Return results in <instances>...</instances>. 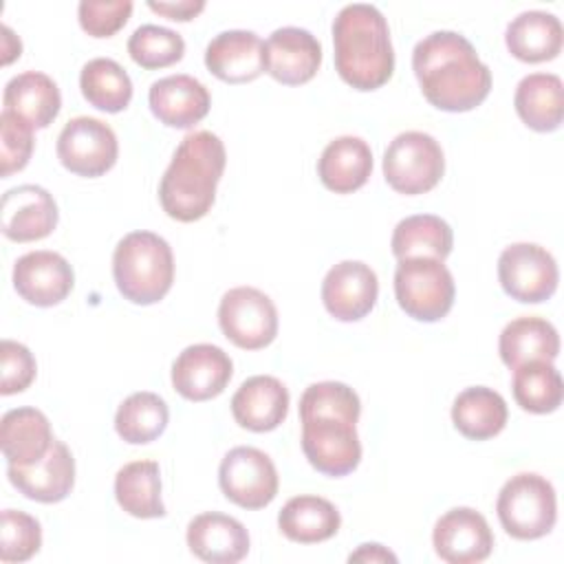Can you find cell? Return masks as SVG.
Segmentation results:
<instances>
[{
	"mask_svg": "<svg viewBox=\"0 0 564 564\" xmlns=\"http://www.w3.org/2000/svg\"><path fill=\"white\" fill-rule=\"evenodd\" d=\"M112 278L128 302L156 304L174 282L172 247L152 231L126 234L112 253Z\"/></svg>",
	"mask_w": 564,
	"mask_h": 564,
	"instance_id": "obj_5",
	"label": "cell"
},
{
	"mask_svg": "<svg viewBox=\"0 0 564 564\" xmlns=\"http://www.w3.org/2000/svg\"><path fill=\"white\" fill-rule=\"evenodd\" d=\"M432 544L447 564H476L491 555L494 533L482 513L471 507H454L436 520Z\"/></svg>",
	"mask_w": 564,
	"mask_h": 564,
	"instance_id": "obj_13",
	"label": "cell"
},
{
	"mask_svg": "<svg viewBox=\"0 0 564 564\" xmlns=\"http://www.w3.org/2000/svg\"><path fill=\"white\" fill-rule=\"evenodd\" d=\"M234 375L229 355L214 344H192L172 364V386L187 401L218 397Z\"/></svg>",
	"mask_w": 564,
	"mask_h": 564,
	"instance_id": "obj_15",
	"label": "cell"
},
{
	"mask_svg": "<svg viewBox=\"0 0 564 564\" xmlns=\"http://www.w3.org/2000/svg\"><path fill=\"white\" fill-rule=\"evenodd\" d=\"M0 370H2V379H0V392L4 397L15 394V392H24L37 372V364L33 352L13 339H2L0 344Z\"/></svg>",
	"mask_w": 564,
	"mask_h": 564,
	"instance_id": "obj_41",
	"label": "cell"
},
{
	"mask_svg": "<svg viewBox=\"0 0 564 564\" xmlns=\"http://www.w3.org/2000/svg\"><path fill=\"white\" fill-rule=\"evenodd\" d=\"M33 126L13 112L0 115V176L7 178L13 172L26 167L33 154Z\"/></svg>",
	"mask_w": 564,
	"mask_h": 564,
	"instance_id": "obj_39",
	"label": "cell"
},
{
	"mask_svg": "<svg viewBox=\"0 0 564 564\" xmlns=\"http://www.w3.org/2000/svg\"><path fill=\"white\" fill-rule=\"evenodd\" d=\"M0 522V560L4 564L26 562L40 551L42 527L33 516L15 509H4Z\"/></svg>",
	"mask_w": 564,
	"mask_h": 564,
	"instance_id": "obj_38",
	"label": "cell"
},
{
	"mask_svg": "<svg viewBox=\"0 0 564 564\" xmlns=\"http://www.w3.org/2000/svg\"><path fill=\"white\" fill-rule=\"evenodd\" d=\"M454 295V278L441 260H399L394 271V297L410 317L419 322H438L449 313Z\"/></svg>",
	"mask_w": 564,
	"mask_h": 564,
	"instance_id": "obj_8",
	"label": "cell"
},
{
	"mask_svg": "<svg viewBox=\"0 0 564 564\" xmlns=\"http://www.w3.org/2000/svg\"><path fill=\"white\" fill-rule=\"evenodd\" d=\"M128 53L141 68H165L183 57L185 42L181 33L167 26L141 24L128 40Z\"/></svg>",
	"mask_w": 564,
	"mask_h": 564,
	"instance_id": "obj_37",
	"label": "cell"
},
{
	"mask_svg": "<svg viewBox=\"0 0 564 564\" xmlns=\"http://www.w3.org/2000/svg\"><path fill=\"white\" fill-rule=\"evenodd\" d=\"M75 273L68 260L55 251H29L13 264V289L33 306H55L68 297Z\"/></svg>",
	"mask_w": 564,
	"mask_h": 564,
	"instance_id": "obj_16",
	"label": "cell"
},
{
	"mask_svg": "<svg viewBox=\"0 0 564 564\" xmlns=\"http://www.w3.org/2000/svg\"><path fill=\"white\" fill-rule=\"evenodd\" d=\"M278 527L291 542L317 544L339 531L341 516L330 500L304 494L286 500L278 513Z\"/></svg>",
	"mask_w": 564,
	"mask_h": 564,
	"instance_id": "obj_30",
	"label": "cell"
},
{
	"mask_svg": "<svg viewBox=\"0 0 564 564\" xmlns=\"http://www.w3.org/2000/svg\"><path fill=\"white\" fill-rule=\"evenodd\" d=\"M445 156L441 143L421 130L397 134L383 152V176L388 185L405 196L425 194L441 181Z\"/></svg>",
	"mask_w": 564,
	"mask_h": 564,
	"instance_id": "obj_7",
	"label": "cell"
},
{
	"mask_svg": "<svg viewBox=\"0 0 564 564\" xmlns=\"http://www.w3.org/2000/svg\"><path fill=\"white\" fill-rule=\"evenodd\" d=\"M11 485L29 500L53 505L64 500L75 485V458L64 441H53L46 456L33 465H9Z\"/></svg>",
	"mask_w": 564,
	"mask_h": 564,
	"instance_id": "obj_20",
	"label": "cell"
},
{
	"mask_svg": "<svg viewBox=\"0 0 564 564\" xmlns=\"http://www.w3.org/2000/svg\"><path fill=\"white\" fill-rule=\"evenodd\" d=\"M115 498L119 507L141 520L163 518L165 505L161 500V471L154 460H132L115 476Z\"/></svg>",
	"mask_w": 564,
	"mask_h": 564,
	"instance_id": "obj_33",
	"label": "cell"
},
{
	"mask_svg": "<svg viewBox=\"0 0 564 564\" xmlns=\"http://www.w3.org/2000/svg\"><path fill=\"white\" fill-rule=\"evenodd\" d=\"M348 562H397V555L381 544H361L355 553L348 555Z\"/></svg>",
	"mask_w": 564,
	"mask_h": 564,
	"instance_id": "obj_43",
	"label": "cell"
},
{
	"mask_svg": "<svg viewBox=\"0 0 564 564\" xmlns=\"http://www.w3.org/2000/svg\"><path fill=\"white\" fill-rule=\"evenodd\" d=\"M148 7L154 13H161V15L170 18V20L187 22V20H192L194 15H198L205 9V2L203 0H181V2H154V0H150Z\"/></svg>",
	"mask_w": 564,
	"mask_h": 564,
	"instance_id": "obj_42",
	"label": "cell"
},
{
	"mask_svg": "<svg viewBox=\"0 0 564 564\" xmlns=\"http://www.w3.org/2000/svg\"><path fill=\"white\" fill-rule=\"evenodd\" d=\"M84 99L104 112H121L132 99V82L126 68L110 57H95L79 73Z\"/></svg>",
	"mask_w": 564,
	"mask_h": 564,
	"instance_id": "obj_34",
	"label": "cell"
},
{
	"mask_svg": "<svg viewBox=\"0 0 564 564\" xmlns=\"http://www.w3.org/2000/svg\"><path fill=\"white\" fill-rule=\"evenodd\" d=\"M498 280L502 291L522 304H540L549 300L560 280L557 262L544 247L535 242H513L498 258Z\"/></svg>",
	"mask_w": 564,
	"mask_h": 564,
	"instance_id": "obj_10",
	"label": "cell"
},
{
	"mask_svg": "<svg viewBox=\"0 0 564 564\" xmlns=\"http://www.w3.org/2000/svg\"><path fill=\"white\" fill-rule=\"evenodd\" d=\"M513 399L533 414L555 412L564 397L560 370L551 361H529L513 368Z\"/></svg>",
	"mask_w": 564,
	"mask_h": 564,
	"instance_id": "obj_36",
	"label": "cell"
},
{
	"mask_svg": "<svg viewBox=\"0 0 564 564\" xmlns=\"http://www.w3.org/2000/svg\"><path fill=\"white\" fill-rule=\"evenodd\" d=\"M170 421L167 403L148 390L134 392L117 408L115 430L130 445H145L156 441Z\"/></svg>",
	"mask_w": 564,
	"mask_h": 564,
	"instance_id": "obj_35",
	"label": "cell"
},
{
	"mask_svg": "<svg viewBox=\"0 0 564 564\" xmlns=\"http://www.w3.org/2000/svg\"><path fill=\"white\" fill-rule=\"evenodd\" d=\"M225 163L227 152L218 134L209 130L185 134L161 176L159 200L163 212L181 223L203 218L216 200Z\"/></svg>",
	"mask_w": 564,
	"mask_h": 564,
	"instance_id": "obj_3",
	"label": "cell"
},
{
	"mask_svg": "<svg viewBox=\"0 0 564 564\" xmlns=\"http://www.w3.org/2000/svg\"><path fill=\"white\" fill-rule=\"evenodd\" d=\"M379 295L377 273L359 260H341L328 269L322 282V302L339 322H359L366 317Z\"/></svg>",
	"mask_w": 564,
	"mask_h": 564,
	"instance_id": "obj_14",
	"label": "cell"
},
{
	"mask_svg": "<svg viewBox=\"0 0 564 564\" xmlns=\"http://www.w3.org/2000/svg\"><path fill=\"white\" fill-rule=\"evenodd\" d=\"M2 106V110L13 112L33 128H48L59 115L62 95L46 73L24 70L7 82Z\"/></svg>",
	"mask_w": 564,
	"mask_h": 564,
	"instance_id": "obj_26",
	"label": "cell"
},
{
	"mask_svg": "<svg viewBox=\"0 0 564 564\" xmlns=\"http://www.w3.org/2000/svg\"><path fill=\"white\" fill-rule=\"evenodd\" d=\"M51 423L35 408H13L0 421V445L9 465H33L46 456L53 445Z\"/></svg>",
	"mask_w": 564,
	"mask_h": 564,
	"instance_id": "obj_25",
	"label": "cell"
},
{
	"mask_svg": "<svg viewBox=\"0 0 564 564\" xmlns=\"http://www.w3.org/2000/svg\"><path fill=\"white\" fill-rule=\"evenodd\" d=\"M562 22L557 15L540 9L518 13L505 31L507 48L520 62L538 64L557 57L562 51Z\"/></svg>",
	"mask_w": 564,
	"mask_h": 564,
	"instance_id": "obj_27",
	"label": "cell"
},
{
	"mask_svg": "<svg viewBox=\"0 0 564 564\" xmlns=\"http://www.w3.org/2000/svg\"><path fill=\"white\" fill-rule=\"evenodd\" d=\"M502 529L516 540L544 538L557 520V498L553 485L533 471L511 476L496 500Z\"/></svg>",
	"mask_w": 564,
	"mask_h": 564,
	"instance_id": "obj_6",
	"label": "cell"
},
{
	"mask_svg": "<svg viewBox=\"0 0 564 564\" xmlns=\"http://www.w3.org/2000/svg\"><path fill=\"white\" fill-rule=\"evenodd\" d=\"M205 66L227 84L253 82L267 70L264 42L253 31H220L205 48Z\"/></svg>",
	"mask_w": 564,
	"mask_h": 564,
	"instance_id": "obj_19",
	"label": "cell"
},
{
	"mask_svg": "<svg viewBox=\"0 0 564 564\" xmlns=\"http://www.w3.org/2000/svg\"><path fill=\"white\" fill-rule=\"evenodd\" d=\"M498 352L505 366L518 368L529 361H551L560 352V335L551 322L535 315L511 319L498 339Z\"/></svg>",
	"mask_w": 564,
	"mask_h": 564,
	"instance_id": "obj_28",
	"label": "cell"
},
{
	"mask_svg": "<svg viewBox=\"0 0 564 564\" xmlns=\"http://www.w3.org/2000/svg\"><path fill=\"white\" fill-rule=\"evenodd\" d=\"M57 205L40 185H18L2 194L0 229L13 242L46 238L57 227Z\"/></svg>",
	"mask_w": 564,
	"mask_h": 564,
	"instance_id": "obj_17",
	"label": "cell"
},
{
	"mask_svg": "<svg viewBox=\"0 0 564 564\" xmlns=\"http://www.w3.org/2000/svg\"><path fill=\"white\" fill-rule=\"evenodd\" d=\"M185 540L189 551L209 564H236L249 553L245 524L218 511H205L192 518Z\"/></svg>",
	"mask_w": 564,
	"mask_h": 564,
	"instance_id": "obj_21",
	"label": "cell"
},
{
	"mask_svg": "<svg viewBox=\"0 0 564 564\" xmlns=\"http://www.w3.org/2000/svg\"><path fill=\"white\" fill-rule=\"evenodd\" d=\"M335 68L357 90L383 86L394 70V48L383 13L375 4L352 2L333 20Z\"/></svg>",
	"mask_w": 564,
	"mask_h": 564,
	"instance_id": "obj_4",
	"label": "cell"
},
{
	"mask_svg": "<svg viewBox=\"0 0 564 564\" xmlns=\"http://www.w3.org/2000/svg\"><path fill=\"white\" fill-rule=\"evenodd\" d=\"M152 115L170 128H192L207 117L212 97L203 82L192 75H167L150 86Z\"/></svg>",
	"mask_w": 564,
	"mask_h": 564,
	"instance_id": "obj_22",
	"label": "cell"
},
{
	"mask_svg": "<svg viewBox=\"0 0 564 564\" xmlns=\"http://www.w3.org/2000/svg\"><path fill=\"white\" fill-rule=\"evenodd\" d=\"M267 73L286 86H300L315 77L322 64L319 40L300 26L275 29L264 42Z\"/></svg>",
	"mask_w": 564,
	"mask_h": 564,
	"instance_id": "obj_18",
	"label": "cell"
},
{
	"mask_svg": "<svg viewBox=\"0 0 564 564\" xmlns=\"http://www.w3.org/2000/svg\"><path fill=\"white\" fill-rule=\"evenodd\" d=\"M117 154L115 130L95 117L70 119L57 137V159L77 176L97 178L106 174L117 163Z\"/></svg>",
	"mask_w": 564,
	"mask_h": 564,
	"instance_id": "obj_12",
	"label": "cell"
},
{
	"mask_svg": "<svg viewBox=\"0 0 564 564\" xmlns=\"http://www.w3.org/2000/svg\"><path fill=\"white\" fill-rule=\"evenodd\" d=\"M317 174L326 189L335 194H350L364 187L370 178L372 150L361 137H337L324 148L317 161Z\"/></svg>",
	"mask_w": 564,
	"mask_h": 564,
	"instance_id": "obj_24",
	"label": "cell"
},
{
	"mask_svg": "<svg viewBox=\"0 0 564 564\" xmlns=\"http://www.w3.org/2000/svg\"><path fill=\"white\" fill-rule=\"evenodd\" d=\"M452 227L434 214H414L399 220L390 240L397 260L434 258L443 262L452 253Z\"/></svg>",
	"mask_w": 564,
	"mask_h": 564,
	"instance_id": "obj_32",
	"label": "cell"
},
{
	"mask_svg": "<svg viewBox=\"0 0 564 564\" xmlns=\"http://www.w3.org/2000/svg\"><path fill=\"white\" fill-rule=\"evenodd\" d=\"M289 390L271 375H256L240 383L231 397L236 423L251 432H271L289 414Z\"/></svg>",
	"mask_w": 564,
	"mask_h": 564,
	"instance_id": "obj_23",
	"label": "cell"
},
{
	"mask_svg": "<svg viewBox=\"0 0 564 564\" xmlns=\"http://www.w3.org/2000/svg\"><path fill=\"white\" fill-rule=\"evenodd\" d=\"M223 335L242 350H260L278 335V308L256 286H234L218 304Z\"/></svg>",
	"mask_w": 564,
	"mask_h": 564,
	"instance_id": "obj_9",
	"label": "cell"
},
{
	"mask_svg": "<svg viewBox=\"0 0 564 564\" xmlns=\"http://www.w3.org/2000/svg\"><path fill=\"white\" fill-rule=\"evenodd\" d=\"M359 414V394L341 381L311 383L302 392V452L319 474L341 478L357 469L361 460Z\"/></svg>",
	"mask_w": 564,
	"mask_h": 564,
	"instance_id": "obj_1",
	"label": "cell"
},
{
	"mask_svg": "<svg viewBox=\"0 0 564 564\" xmlns=\"http://www.w3.org/2000/svg\"><path fill=\"white\" fill-rule=\"evenodd\" d=\"M132 2L130 0H82L77 4L79 26L93 37H110L115 35L130 18Z\"/></svg>",
	"mask_w": 564,
	"mask_h": 564,
	"instance_id": "obj_40",
	"label": "cell"
},
{
	"mask_svg": "<svg viewBox=\"0 0 564 564\" xmlns=\"http://www.w3.org/2000/svg\"><path fill=\"white\" fill-rule=\"evenodd\" d=\"M218 485L227 500L242 509H262L278 496V469L258 447L229 449L218 467Z\"/></svg>",
	"mask_w": 564,
	"mask_h": 564,
	"instance_id": "obj_11",
	"label": "cell"
},
{
	"mask_svg": "<svg viewBox=\"0 0 564 564\" xmlns=\"http://www.w3.org/2000/svg\"><path fill=\"white\" fill-rule=\"evenodd\" d=\"M507 403L500 392L487 386H471L458 392L452 405L454 427L471 441H487L507 425Z\"/></svg>",
	"mask_w": 564,
	"mask_h": 564,
	"instance_id": "obj_31",
	"label": "cell"
},
{
	"mask_svg": "<svg viewBox=\"0 0 564 564\" xmlns=\"http://www.w3.org/2000/svg\"><path fill=\"white\" fill-rule=\"evenodd\" d=\"M412 70L423 97L438 110L467 112L491 90V70L474 44L456 31H434L416 42Z\"/></svg>",
	"mask_w": 564,
	"mask_h": 564,
	"instance_id": "obj_2",
	"label": "cell"
},
{
	"mask_svg": "<svg viewBox=\"0 0 564 564\" xmlns=\"http://www.w3.org/2000/svg\"><path fill=\"white\" fill-rule=\"evenodd\" d=\"M518 117L535 132H553L564 117L562 79L553 73L524 75L513 95Z\"/></svg>",
	"mask_w": 564,
	"mask_h": 564,
	"instance_id": "obj_29",
	"label": "cell"
}]
</instances>
